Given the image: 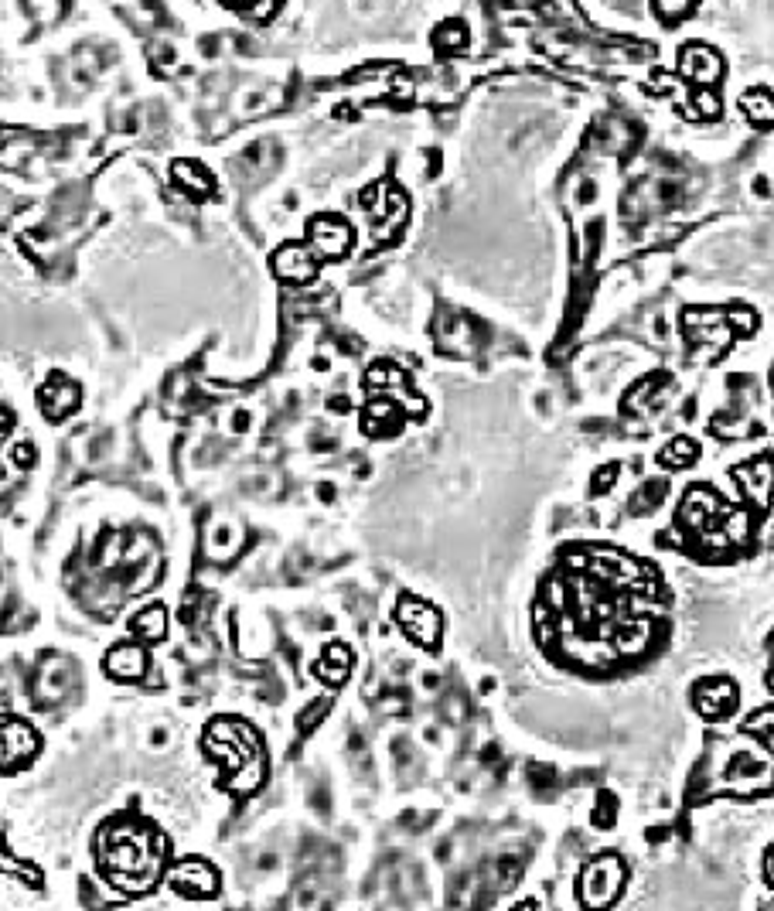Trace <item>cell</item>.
I'll return each instance as SVG.
<instances>
[{
    "label": "cell",
    "mask_w": 774,
    "mask_h": 911,
    "mask_svg": "<svg viewBox=\"0 0 774 911\" xmlns=\"http://www.w3.org/2000/svg\"><path fill=\"white\" fill-rule=\"evenodd\" d=\"M662 591L652 563L628 553H577L549 581L539 635L563 659L580 666H607L642 652L659 639Z\"/></svg>",
    "instance_id": "1"
},
{
    "label": "cell",
    "mask_w": 774,
    "mask_h": 911,
    "mask_svg": "<svg viewBox=\"0 0 774 911\" xmlns=\"http://www.w3.org/2000/svg\"><path fill=\"white\" fill-rule=\"evenodd\" d=\"M99 857H103V871L113 877L116 888H151L157 871H161V840L137 823H116L103 833Z\"/></svg>",
    "instance_id": "2"
},
{
    "label": "cell",
    "mask_w": 774,
    "mask_h": 911,
    "mask_svg": "<svg viewBox=\"0 0 774 911\" xmlns=\"http://www.w3.org/2000/svg\"><path fill=\"white\" fill-rule=\"evenodd\" d=\"M679 529L689 540L699 543H730L744 536V519L740 512L730 509L713 488H693V492L682 499L679 509Z\"/></svg>",
    "instance_id": "3"
},
{
    "label": "cell",
    "mask_w": 774,
    "mask_h": 911,
    "mask_svg": "<svg viewBox=\"0 0 774 911\" xmlns=\"http://www.w3.org/2000/svg\"><path fill=\"white\" fill-rule=\"evenodd\" d=\"M682 318L686 338L703 349H730L737 335H751L757 328V314L747 308H693Z\"/></svg>",
    "instance_id": "4"
},
{
    "label": "cell",
    "mask_w": 774,
    "mask_h": 911,
    "mask_svg": "<svg viewBox=\"0 0 774 911\" xmlns=\"http://www.w3.org/2000/svg\"><path fill=\"white\" fill-rule=\"evenodd\" d=\"M624 888V864L618 857H597L594 864L580 874V905L590 911H604Z\"/></svg>",
    "instance_id": "5"
},
{
    "label": "cell",
    "mask_w": 774,
    "mask_h": 911,
    "mask_svg": "<svg viewBox=\"0 0 774 911\" xmlns=\"http://www.w3.org/2000/svg\"><path fill=\"white\" fill-rule=\"evenodd\" d=\"M679 76H686L693 89H713L723 79V59L703 41H686L679 48Z\"/></svg>",
    "instance_id": "6"
},
{
    "label": "cell",
    "mask_w": 774,
    "mask_h": 911,
    "mask_svg": "<svg viewBox=\"0 0 774 911\" xmlns=\"http://www.w3.org/2000/svg\"><path fill=\"white\" fill-rule=\"evenodd\" d=\"M38 751V737L28 724L14 717H0V768L24 765Z\"/></svg>",
    "instance_id": "7"
},
{
    "label": "cell",
    "mask_w": 774,
    "mask_h": 911,
    "mask_svg": "<svg viewBox=\"0 0 774 911\" xmlns=\"http://www.w3.org/2000/svg\"><path fill=\"white\" fill-rule=\"evenodd\" d=\"M693 697H696V710L706 720H723L737 710V686L723 676L720 679H703V683L696 686Z\"/></svg>",
    "instance_id": "8"
},
{
    "label": "cell",
    "mask_w": 774,
    "mask_h": 911,
    "mask_svg": "<svg viewBox=\"0 0 774 911\" xmlns=\"http://www.w3.org/2000/svg\"><path fill=\"white\" fill-rule=\"evenodd\" d=\"M734 478L740 482L744 495L757 505V509H768V502H771V495H774V465L768 461V454L747 461V465H737L734 468Z\"/></svg>",
    "instance_id": "9"
},
{
    "label": "cell",
    "mask_w": 774,
    "mask_h": 911,
    "mask_svg": "<svg viewBox=\"0 0 774 911\" xmlns=\"http://www.w3.org/2000/svg\"><path fill=\"white\" fill-rule=\"evenodd\" d=\"M399 621H403V628L413 635L416 642L437 645V639H440V618H437V611L427 608V604L403 601V604H399Z\"/></svg>",
    "instance_id": "10"
},
{
    "label": "cell",
    "mask_w": 774,
    "mask_h": 911,
    "mask_svg": "<svg viewBox=\"0 0 774 911\" xmlns=\"http://www.w3.org/2000/svg\"><path fill=\"white\" fill-rule=\"evenodd\" d=\"M740 113H744L754 127H774V93L764 86L740 93Z\"/></svg>",
    "instance_id": "11"
},
{
    "label": "cell",
    "mask_w": 774,
    "mask_h": 911,
    "mask_svg": "<svg viewBox=\"0 0 774 911\" xmlns=\"http://www.w3.org/2000/svg\"><path fill=\"white\" fill-rule=\"evenodd\" d=\"M655 461H659L665 471H682V468H689V465H696L699 461V444L693 441V437L679 434V437H672L669 444H662V451H659V458Z\"/></svg>",
    "instance_id": "12"
},
{
    "label": "cell",
    "mask_w": 774,
    "mask_h": 911,
    "mask_svg": "<svg viewBox=\"0 0 774 911\" xmlns=\"http://www.w3.org/2000/svg\"><path fill=\"white\" fill-rule=\"evenodd\" d=\"M348 239H352V233H348L345 222H338V219L314 222V239H311V243L318 246L324 256H341V253L348 250Z\"/></svg>",
    "instance_id": "13"
},
{
    "label": "cell",
    "mask_w": 774,
    "mask_h": 911,
    "mask_svg": "<svg viewBox=\"0 0 774 911\" xmlns=\"http://www.w3.org/2000/svg\"><path fill=\"white\" fill-rule=\"evenodd\" d=\"M106 666H110V673L123 676V679H137V676H144L147 659H144V652H140L137 645H120V649L110 652Z\"/></svg>",
    "instance_id": "14"
},
{
    "label": "cell",
    "mask_w": 774,
    "mask_h": 911,
    "mask_svg": "<svg viewBox=\"0 0 774 911\" xmlns=\"http://www.w3.org/2000/svg\"><path fill=\"white\" fill-rule=\"evenodd\" d=\"M277 273L284 280H307L314 273V263H311V256H307L301 246H287L284 253H277Z\"/></svg>",
    "instance_id": "15"
},
{
    "label": "cell",
    "mask_w": 774,
    "mask_h": 911,
    "mask_svg": "<svg viewBox=\"0 0 774 911\" xmlns=\"http://www.w3.org/2000/svg\"><path fill=\"white\" fill-rule=\"evenodd\" d=\"M174 884H178L181 891H188V894H212L215 891V874L208 871V867L185 864L178 874H174Z\"/></svg>",
    "instance_id": "16"
},
{
    "label": "cell",
    "mask_w": 774,
    "mask_h": 911,
    "mask_svg": "<svg viewBox=\"0 0 774 911\" xmlns=\"http://www.w3.org/2000/svg\"><path fill=\"white\" fill-rule=\"evenodd\" d=\"M652 4H655V14L662 18V24H679L696 7V0H652Z\"/></svg>",
    "instance_id": "17"
},
{
    "label": "cell",
    "mask_w": 774,
    "mask_h": 911,
    "mask_svg": "<svg viewBox=\"0 0 774 911\" xmlns=\"http://www.w3.org/2000/svg\"><path fill=\"white\" fill-rule=\"evenodd\" d=\"M665 495H669V482H645V488H642V495L635 499V505L642 512H648V509H655Z\"/></svg>",
    "instance_id": "18"
},
{
    "label": "cell",
    "mask_w": 774,
    "mask_h": 911,
    "mask_svg": "<svg viewBox=\"0 0 774 911\" xmlns=\"http://www.w3.org/2000/svg\"><path fill=\"white\" fill-rule=\"evenodd\" d=\"M137 632L140 635H151V639H161V635H164V611L161 608L144 611V615L137 618Z\"/></svg>",
    "instance_id": "19"
},
{
    "label": "cell",
    "mask_w": 774,
    "mask_h": 911,
    "mask_svg": "<svg viewBox=\"0 0 774 911\" xmlns=\"http://www.w3.org/2000/svg\"><path fill=\"white\" fill-rule=\"evenodd\" d=\"M614 482H618V465H604L594 475V495H604L607 488H614Z\"/></svg>",
    "instance_id": "20"
},
{
    "label": "cell",
    "mask_w": 774,
    "mask_h": 911,
    "mask_svg": "<svg viewBox=\"0 0 774 911\" xmlns=\"http://www.w3.org/2000/svg\"><path fill=\"white\" fill-rule=\"evenodd\" d=\"M764 874H768V884L774 888V847L768 850V860H764Z\"/></svg>",
    "instance_id": "21"
},
{
    "label": "cell",
    "mask_w": 774,
    "mask_h": 911,
    "mask_svg": "<svg viewBox=\"0 0 774 911\" xmlns=\"http://www.w3.org/2000/svg\"><path fill=\"white\" fill-rule=\"evenodd\" d=\"M771 386H774V372H771Z\"/></svg>",
    "instance_id": "22"
}]
</instances>
